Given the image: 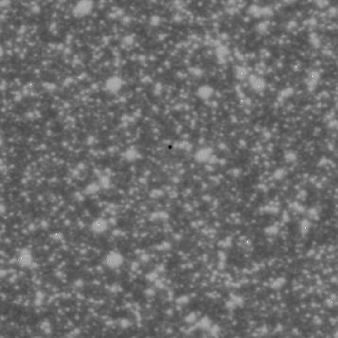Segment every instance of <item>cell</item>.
<instances>
[{"label":"cell","instance_id":"obj_1","mask_svg":"<svg viewBox=\"0 0 338 338\" xmlns=\"http://www.w3.org/2000/svg\"><path fill=\"white\" fill-rule=\"evenodd\" d=\"M106 227V225L103 221L100 220V221H97L96 223H94L93 225V229L96 231V232H102L105 229Z\"/></svg>","mask_w":338,"mask_h":338}]
</instances>
